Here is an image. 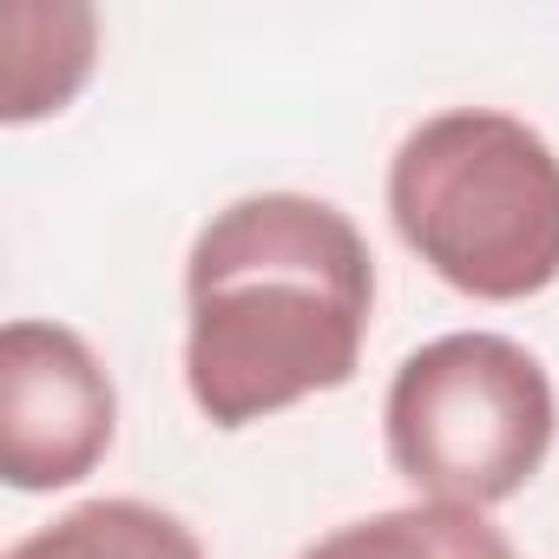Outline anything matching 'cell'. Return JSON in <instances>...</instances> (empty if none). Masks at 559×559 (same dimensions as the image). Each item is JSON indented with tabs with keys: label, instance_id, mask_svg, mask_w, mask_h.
<instances>
[{
	"label": "cell",
	"instance_id": "5",
	"mask_svg": "<svg viewBox=\"0 0 559 559\" xmlns=\"http://www.w3.org/2000/svg\"><path fill=\"white\" fill-rule=\"evenodd\" d=\"M99 67V14L93 8H47V0H14L8 8V93L0 119L34 126L47 112H67L80 86Z\"/></svg>",
	"mask_w": 559,
	"mask_h": 559
},
{
	"label": "cell",
	"instance_id": "2",
	"mask_svg": "<svg viewBox=\"0 0 559 559\" xmlns=\"http://www.w3.org/2000/svg\"><path fill=\"white\" fill-rule=\"evenodd\" d=\"M395 237L474 304L559 284V152L500 106H448L389 158Z\"/></svg>",
	"mask_w": 559,
	"mask_h": 559
},
{
	"label": "cell",
	"instance_id": "6",
	"mask_svg": "<svg viewBox=\"0 0 559 559\" xmlns=\"http://www.w3.org/2000/svg\"><path fill=\"white\" fill-rule=\"evenodd\" d=\"M297 559H513V546L474 507L408 500V507H382L369 520H349L310 539Z\"/></svg>",
	"mask_w": 559,
	"mask_h": 559
},
{
	"label": "cell",
	"instance_id": "1",
	"mask_svg": "<svg viewBox=\"0 0 559 559\" xmlns=\"http://www.w3.org/2000/svg\"><path fill=\"white\" fill-rule=\"evenodd\" d=\"M185 310L191 408L237 435L356 382L376 317V257L330 198L250 191L191 237Z\"/></svg>",
	"mask_w": 559,
	"mask_h": 559
},
{
	"label": "cell",
	"instance_id": "4",
	"mask_svg": "<svg viewBox=\"0 0 559 559\" xmlns=\"http://www.w3.org/2000/svg\"><path fill=\"white\" fill-rule=\"evenodd\" d=\"M119 435V389L67 323L14 317L0 330V480L14 493L80 487Z\"/></svg>",
	"mask_w": 559,
	"mask_h": 559
},
{
	"label": "cell",
	"instance_id": "7",
	"mask_svg": "<svg viewBox=\"0 0 559 559\" xmlns=\"http://www.w3.org/2000/svg\"><path fill=\"white\" fill-rule=\"evenodd\" d=\"M8 559H204L198 533L152 500H80L8 546Z\"/></svg>",
	"mask_w": 559,
	"mask_h": 559
},
{
	"label": "cell",
	"instance_id": "3",
	"mask_svg": "<svg viewBox=\"0 0 559 559\" xmlns=\"http://www.w3.org/2000/svg\"><path fill=\"white\" fill-rule=\"evenodd\" d=\"M382 441L415 500L487 513L546 467L559 441V395L526 343L500 330H454L395 369Z\"/></svg>",
	"mask_w": 559,
	"mask_h": 559
}]
</instances>
